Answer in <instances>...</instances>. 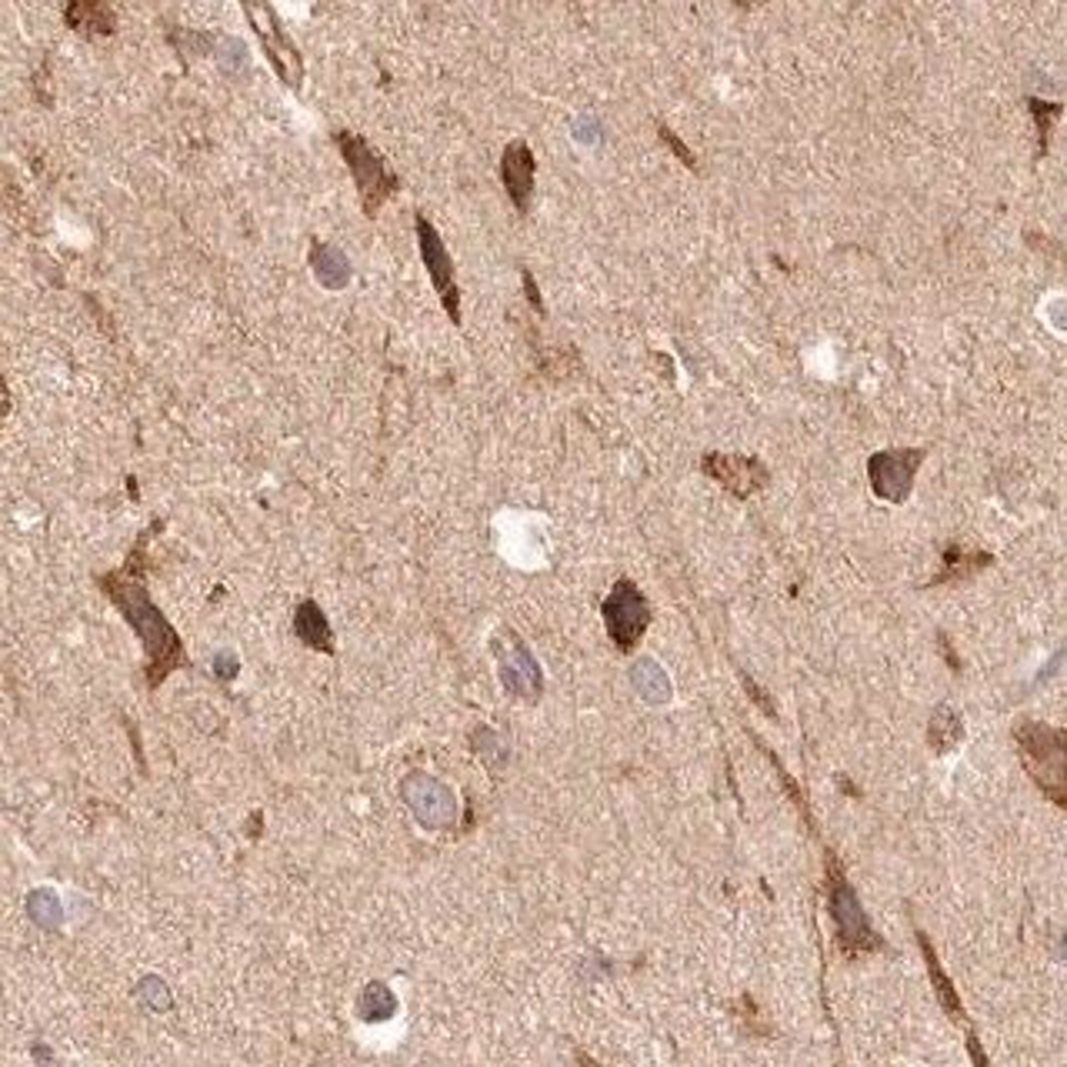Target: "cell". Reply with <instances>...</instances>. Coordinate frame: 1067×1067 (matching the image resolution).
<instances>
[{
    "label": "cell",
    "mask_w": 1067,
    "mask_h": 1067,
    "mask_svg": "<svg viewBox=\"0 0 1067 1067\" xmlns=\"http://www.w3.org/2000/svg\"><path fill=\"white\" fill-rule=\"evenodd\" d=\"M701 471L731 491L734 497H751L767 484L771 471L764 467V461H757L751 454H721V451H707L701 457Z\"/></svg>",
    "instance_id": "30bf717a"
},
{
    "label": "cell",
    "mask_w": 1067,
    "mask_h": 1067,
    "mask_svg": "<svg viewBox=\"0 0 1067 1067\" xmlns=\"http://www.w3.org/2000/svg\"><path fill=\"white\" fill-rule=\"evenodd\" d=\"M237 671H241V661H237L231 651L214 654V674L221 677V681H234Z\"/></svg>",
    "instance_id": "d4e9b609"
},
{
    "label": "cell",
    "mask_w": 1067,
    "mask_h": 1067,
    "mask_svg": "<svg viewBox=\"0 0 1067 1067\" xmlns=\"http://www.w3.org/2000/svg\"><path fill=\"white\" fill-rule=\"evenodd\" d=\"M494 654H497V674H501V684L507 694L521 697V701H537V697L544 694L541 664H537L531 647H527L511 627H504V631L494 637Z\"/></svg>",
    "instance_id": "8992f818"
},
{
    "label": "cell",
    "mask_w": 1067,
    "mask_h": 1067,
    "mask_svg": "<svg viewBox=\"0 0 1067 1067\" xmlns=\"http://www.w3.org/2000/svg\"><path fill=\"white\" fill-rule=\"evenodd\" d=\"M827 861H831V911L837 917V924H841V941L847 947L871 944V927H867V917L861 911V904H857L851 884L837 871L834 857H827Z\"/></svg>",
    "instance_id": "7c38bea8"
},
{
    "label": "cell",
    "mask_w": 1067,
    "mask_h": 1067,
    "mask_svg": "<svg viewBox=\"0 0 1067 1067\" xmlns=\"http://www.w3.org/2000/svg\"><path fill=\"white\" fill-rule=\"evenodd\" d=\"M597 134H601V124H597L594 117H581V121L574 124V137H577L581 144H594Z\"/></svg>",
    "instance_id": "4316f807"
},
{
    "label": "cell",
    "mask_w": 1067,
    "mask_h": 1067,
    "mask_svg": "<svg viewBox=\"0 0 1067 1067\" xmlns=\"http://www.w3.org/2000/svg\"><path fill=\"white\" fill-rule=\"evenodd\" d=\"M601 614H604L607 637H611L621 654L634 651L654 617L651 604H647V597L641 594V587L634 581H627V577H621V581L611 587V594L604 597Z\"/></svg>",
    "instance_id": "5b68a950"
},
{
    "label": "cell",
    "mask_w": 1067,
    "mask_h": 1067,
    "mask_svg": "<svg viewBox=\"0 0 1067 1067\" xmlns=\"http://www.w3.org/2000/svg\"><path fill=\"white\" fill-rule=\"evenodd\" d=\"M307 264H311L314 281L324 287V291H344L351 284V261L341 247H334L331 241H321V237H311V247H307Z\"/></svg>",
    "instance_id": "4fadbf2b"
},
{
    "label": "cell",
    "mask_w": 1067,
    "mask_h": 1067,
    "mask_svg": "<svg viewBox=\"0 0 1067 1067\" xmlns=\"http://www.w3.org/2000/svg\"><path fill=\"white\" fill-rule=\"evenodd\" d=\"M334 147L341 151L347 171L354 177L357 197H361V211L374 217L384 207V201L401 191V177L391 171V164L384 161V154L367 141V137L354 131H334Z\"/></svg>",
    "instance_id": "3957f363"
},
{
    "label": "cell",
    "mask_w": 1067,
    "mask_h": 1067,
    "mask_svg": "<svg viewBox=\"0 0 1067 1067\" xmlns=\"http://www.w3.org/2000/svg\"><path fill=\"white\" fill-rule=\"evenodd\" d=\"M924 464V451L921 447H891V451H877L867 461V477H871V491L881 497V501L901 504L907 501L914 487V474L917 467Z\"/></svg>",
    "instance_id": "ba28073f"
},
{
    "label": "cell",
    "mask_w": 1067,
    "mask_h": 1067,
    "mask_svg": "<svg viewBox=\"0 0 1067 1067\" xmlns=\"http://www.w3.org/2000/svg\"><path fill=\"white\" fill-rule=\"evenodd\" d=\"M657 137H661V141H664L667 147H671V154H674L677 161H681V164L687 167V171H697V167H701V164H697V154H694L691 147H687V144L681 141V137H677V134H674L667 124H657Z\"/></svg>",
    "instance_id": "603a6c76"
},
{
    "label": "cell",
    "mask_w": 1067,
    "mask_h": 1067,
    "mask_svg": "<svg viewBox=\"0 0 1067 1067\" xmlns=\"http://www.w3.org/2000/svg\"><path fill=\"white\" fill-rule=\"evenodd\" d=\"M401 797L424 827H451L457 821V797L444 781L414 771L401 781Z\"/></svg>",
    "instance_id": "9c48e42d"
},
{
    "label": "cell",
    "mask_w": 1067,
    "mask_h": 1067,
    "mask_svg": "<svg viewBox=\"0 0 1067 1067\" xmlns=\"http://www.w3.org/2000/svg\"><path fill=\"white\" fill-rule=\"evenodd\" d=\"M294 634L311 647V651L334 654V631L317 601H301L294 611Z\"/></svg>",
    "instance_id": "9a60e30c"
},
{
    "label": "cell",
    "mask_w": 1067,
    "mask_h": 1067,
    "mask_svg": "<svg viewBox=\"0 0 1067 1067\" xmlns=\"http://www.w3.org/2000/svg\"><path fill=\"white\" fill-rule=\"evenodd\" d=\"M414 234H417V247H421V261L427 267V277H431L437 297H441L444 314L451 317V324L461 327V287H457L454 277V261L447 254V247L437 234V227L427 221V214L414 217Z\"/></svg>",
    "instance_id": "52a82bcc"
},
{
    "label": "cell",
    "mask_w": 1067,
    "mask_h": 1067,
    "mask_svg": "<svg viewBox=\"0 0 1067 1067\" xmlns=\"http://www.w3.org/2000/svg\"><path fill=\"white\" fill-rule=\"evenodd\" d=\"M147 537H141V544L134 547L131 561H127L124 571H114V574H104L101 577V587L104 594L111 597V601L117 604V611L124 614V621L134 627L137 637L144 641V651H147V684L157 687L164 681L167 674L177 671V667L184 664V644L181 637H177V631L171 627V621L161 614V607H157L151 601V594H147L144 587V544Z\"/></svg>",
    "instance_id": "6da1fadb"
},
{
    "label": "cell",
    "mask_w": 1067,
    "mask_h": 1067,
    "mask_svg": "<svg viewBox=\"0 0 1067 1067\" xmlns=\"http://www.w3.org/2000/svg\"><path fill=\"white\" fill-rule=\"evenodd\" d=\"M244 17L251 21L257 41H261L264 54H267V64H271V71L277 74V81H281L287 91H301L304 87V57H301V47H297L291 41V34H287L284 21L277 17L274 7L267 4H244Z\"/></svg>",
    "instance_id": "277c9868"
},
{
    "label": "cell",
    "mask_w": 1067,
    "mask_h": 1067,
    "mask_svg": "<svg viewBox=\"0 0 1067 1067\" xmlns=\"http://www.w3.org/2000/svg\"><path fill=\"white\" fill-rule=\"evenodd\" d=\"M521 284H524V294H527V301H531V307L544 317V314H547L544 297H541V291H537V281H534V274L527 271V267H521Z\"/></svg>",
    "instance_id": "484cf974"
},
{
    "label": "cell",
    "mask_w": 1067,
    "mask_h": 1067,
    "mask_svg": "<svg viewBox=\"0 0 1067 1067\" xmlns=\"http://www.w3.org/2000/svg\"><path fill=\"white\" fill-rule=\"evenodd\" d=\"M927 737H931L934 751H947L961 741V717H957L951 707H937L931 717V727H927Z\"/></svg>",
    "instance_id": "e0dca14e"
},
{
    "label": "cell",
    "mask_w": 1067,
    "mask_h": 1067,
    "mask_svg": "<svg viewBox=\"0 0 1067 1067\" xmlns=\"http://www.w3.org/2000/svg\"><path fill=\"white\" fill-rule=\"evenodd\" d=\"M1017 751L1034 777V784L1054 804L1067 807V727H1047L1041 721H1021L1014 731Z\"/></svg>",
    "instance_id": "7a4b0ae2"
},
{
    "label": "cell",
    "mask_w": 1067,
    "mask_h": 1067,
    "mask_svg": "<svg viewBox=\"0 0 1067 1067\" xmlns=\"http://www.w3.org/2000/svg\"><path fill=\"white\" fill-rule=\"evenodd\" d=\"M534 174H537V161L534 151L527 141H511L501 154V184L507 191V201L514 204L517 214L531 211V197H534Z\"/></svg>",
    "instance_id": "8fae6325"
},
{
    "label": "cell",
    "mask_w": 1067,
    "mask_h": 1067,
    "mask_svg": "<svg viewBox=\"0 0 1067 1067\" xmlns=\"http://www.w3.org/2000/svg\"><path fill=\"white\" fill-rule=\"evenodd\" d=\"M171 44L177 47V54L187 61V54H207L211 47H217V41L204 31H191V27H181V31H171Z\"/></svg>",
    "instance_id": "ffe728a7"
},
{
    "label": "cell",
    "mask_w": 1067,
    "mask_h": 1067,
    "mask_svg": "<svg viewBox=\"0 0 1067 1067\" xmlns=\"http://www.w3.org/2000/svg\"><path fill=\"white\" fill-rule=\"evenodd\" d=\"M631 684L647 704H667V701H671V691H674L671 677H667V671L654 661V657H641V661H634Z\"/></svg>",
    "instance_id": "2e32d148"
},
{
    "label": "cell",
    "mask_w": 1067,
    "mask_h": 1067,
    "mask_svg": "<svg viewBox=\"0 0 1067 1067\" xmlns=\"http://www.w3.org/2000/svg\"><path fill=\"white\" fill-rule=\"evenodd\" d=\"M27 911H31L34 921L44 924V927H54L57 921H61V904H57V897L47 894V891L31 894V901H27Z\"/></svg>",
    "instance_id": "7402d4cb"
},
{
    "label": "cell",
    "mask_w": 1067,
    "mask_h": 1067,
    "mask_svg": "<svg viewBox=\"0 0 1067 1067\" xmlns=\"http://www.w3.org/2000/svg\"><path fill=\"white\" fill-rule=\"evenodd\" d=\"M214 61H217V67H221L227 77H241V71L247 74V67H251L247 47H244V41H237V37H221V41H217Z\"/></svg>",
    "instance_id": "ac0fdd59"
},
{
    "label": "cell",
    "mask_w": 1067,
    "mask_h": 1067,
    "mask_svg": "<svg viewBox=\"0 0 1067 1067\" xmlns=\"http://www.w3.org/2000/svg\"><path fill=\"white\" fill-rule=\"evenodd\" d=\"M1027 107H1031L1034 121H1037V134H1041V154L1047 151V137H1051V121L1054 117H1061V107L1057 104H1041V101H1027Z\"/></svg>",
    "instance_id": "cb8c5ba5"
},
{
    "label": "cell",
    "mask_w": 1067,
    "mask_h": 1067,
    "mask_svg": "<svg viewBox=\"0 0 1067 1067\" xmlns=\"http://www.w3.org/2000/svg\"><path fill=\"white\" fill-rule=\"evenodd\" d=\"M944 561H947V567H944V574L941 577H937V581H951V577H964V574H971L974 571V567H984L987 561H991V557H987V554H961V551H957V547H951V551H947L944 554Z\"/></svg>",
    "instance_id": "44dd1931"
},
{
    "label": "cell",
    "mask_w": 1067,
    "mask_h": 1067,
    "mask_svg": "<svg viewBox=\"0 0 1067 1067\" xmlns=\"http://www.w3.org/2000/svg\"><path fill=\"white\" fill-rule=\"evenodd\" d=\"M361 1014L367 1021H384V1017L394 1014V994L387 991L384 984H371L361 997Z\"/></svg>",
    "instance_id": "d6986e66"
},
{
    "label": "cell",
    "mask_w": 1067,
    "mask_h": 1067,
    "mask_svg": "<svg viewBox=\"0 0 1067 1067\" xmlns=\"http://www.w3.org/2000/svg\"><path fill=\"white\" fill-rule=\"evenodd\" d=\"M64 24L87 41H97V37H111L117 31V11L97 4V0H71L64 7Z\"/></svg>",
    "instance_id": "5bb4252c"
}]
</instances>
